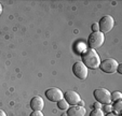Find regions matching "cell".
Returning <instances> with one entry per match:
<instances>
[{"mask_svg": "<svg viewBox=\"0 0 122 116\" xmlns=\"http://www.w3.org/2000/svg\"><path fill=\"white\" fill-rule=\"evenodd\" d=\"M82 62L86 68L95 70L101 65V59L96 51L89 48V50H85V52L82 54Z\"/></svg>", "mask_w": 122, "mask_h": 116, "instance_id": "cell-1", "label": "cell"}, {"mask_svg": "<svg viewBox=\"0 0 122 116\" xmlns=\"http://www.w3.org/2000/svg\"><path fill=\"white\" fill-rule=\"evenodd\" d=\"M105 42V34L102 33L101 31L92 32L89 37V46L92 50L95 48H99Z\"/></svg>", "mask_w": 122, "mask_h": 116, "instance_id": "cell-2", "label": "cell"}, {"mask_svg": "<svg viewBox=\"0 0 122 116\" xmlns=\"http://www.w3.org/2000/svg\"><path fill=\"white\" fill-rule=\"evenodd\" d=\"M94 97L101 104H110L111 93L106 88H97L94 90Z\"/></svg>", "mask_w": 122, "mask_h": 116, "instance_id": "cell-3", "label": "cell"}, {"mask_svg": "<svg viewBox=\"0 0 122 116\" xmlns=\"http://www.w3.org/2000/svg\"><path fill=\"white\" fill-rule=\"evenodd\" d=\"M98 26H99V30H101L102 33H106V32H109L113 28L115 21H113V18L110 15H105L101 18Z\"/></svg>", "mask_w": 122, "mask_h": 116, "instance_id": "cell-4", "label": "cell"}, {"mask_svg": "<svg viewBox=\"0 0 122 116\" xmlns=\"http://www.w3.org/2000/svg\"><path fill=\"white\" fill-rule=\"evenodd\" d=\"M118 62L116 59H112V58H107L105 59L103 62H101L99 65V68L102 69V71L105 73H113L115 71H117L118 68Z\"/></svg>", "mask_w": 122, "mask_h": 116, "instance_id": "cell-5", "label": "cell"}, {"mask_svg": "<svg viewBox=\"0 0 122 116\" xmlns=\"http://www.w3.org/2000/svg\"><path fill=\"white\" fill-rule=\"evenodd\" d=\"M46 99H49L52 102H58V101L64 99V93H62V90L60 88L52 87V88H49L46 91Z\"/></svg>", "mask_w": 122, "mask_h": 116, "instance_id": "cell-6", "label": "cell"}, {"mask_svg": "<svg viewBox=\"0 0 122 116\" xmlns=\"http://www.w3.org/2000/svg\"><path fill=\"white\" fill-rule=\"evenodd\" d=\"M72 72H74L75 76L80 79V80H85L88 77V68L81 61L76 62L72 66Z\"/></svg>", "mask_w": 122, "mask_h": 116, "instance_id": "cell-7", "label": "cell"}, {"mask_svg": "<svg viewBox=\"0 0 122 116\" xmlns=\"http://www.w3.org/2000/svg\"><path fill=\"white\" fill-rule=\"evenodd\" d=\"M64 99L66 100V102L68 104H71V105H77L81 100L79 93H77L74 90H67L64 95Z\"/></svg>", "mask_w": 122, "mask_h": 116, "instance_id": "cell-8", "label": "cell"}, {"mask_svg": "<svg viewBox=\"0 0 122 116\" xmlns=\"http://www.w3.org/2000/svg\"><path fill=\"white\" fill-rule=\"evenodd\" d=\"M85 109L80 105H72L67 110V116H84Z\"/></svg>", "mask_w": 122, "mask_h": 116, "instance_id": "cell-9", "label": "cell"}, {"mask_svg": "<svg viewBox=\"0 0 122 116\" xmlns=\"http://www.w3.org/2000/svg\"><path fill=\"white\" fill-rule=\"evenodd\" d=\"M30 107L32 109V111H41L44 107V101L41 97L36 96L31 99L30 101Z\"/></svg>", "mask_w": 122, "mask_h": 116, "instance_id": "cell-10", "label": "cell"}, {"mask_svg": "<svg viewBox=\"0 0 122 116\" xmlns=\"http://www.w3.org/2000/svg\"><path fill=\"white\" fill-rule=\"evenodd\" d=\"M112 111L115 112L113 114H116V115H118V116L121 114V111H122V100H121V99H120V100H118V101H116V102L113 103Z\"/></svg>", "mask_w": 122, "mask_h": 116, "instance_id": "cell-11", "label": "cell"}, {"mask_svg": "<svg viewBox=\"0 0 122 116\" xmlns=\"http://www.w3.org/2000/svg\"><path fill=\"white\" fill-rule=\"evenodd\" d=\"M120 99H122V93L120 91H113L111 93V101L116 102V101L120 100Z\"/></svg>", "mask_w": 122, "mask_h": 116, "instance_id": "cell-12", "label": "cell"}, {"mask_svg": "<svg viewBox=\"0 0 122 116\" xmlns=\"http://www.w3.org/2000/svg\"><path fill=\"white\" fill-rule=\"evenodd\" d=\"M57 105H58V109H61V110H67L69 107V104L66 102V100L65 99H63V100H61V101H58L57 102Z\"/></svg>", "mask_w": 122, "mask_h": 116, "instance_id": "cell-13", "label": "cell"}, {"mask_svg": "<svg viewBox=\"0 0 122 116\" xmlns=\"http://www.w3.org/2000/svg\"><path fill=\"white\" fill-rule=\"evenodd\" d=\"M90 116H105V115H104V112L101 109H94L91 112Z\"/></svg>", "mask_w": 122, "mask_h": 116, "instance_id": "cell-14", "label": "cell"}, {"mask_svg": "<svg viewBox=\"0 0 122 116\" xmlns=\"http://www.w3.org/2000/svg\"><path fill=\"white\" fill-rule=\"evenodd\" d=\"M30 116H44V115L41 113V111H34L30 114Z\"/></svg>", "mask_w": 122, "mask_h": 116, "instance_id": "cell-15", "label": "cell"}, {"mask_svg": "<svg viewBox=\"0 0 122 116\" xmlns=\"http://www.w3.org/2000/svg\"><path fill=\"white\" fill-rule=\"evenodd\" d=\"M92 30H93V32L99 31V26H98V24H93V25H92Z\"/></svg>", "mask_w": 122, "mask_h": 116, "instance_id": "cell-16", "label": "cell"}, {"mask_svg": "<svg viewBox=\"0 0 122 116\" xmlns=\"http://www.w3.org/2000/svg\"><path fill=\"white\" fill-rule=\"evenodd\" d=\"M105 111H106L107 113H111V111H112V107H111L110 104H106V107H105Z\"/></svg>", "mask_w": 122, "mask_h": 116, "instance_id": "cell-17", "label": "cell"}, {"mask_svg": "<svg viewBox=\"0 0 122 116\" xmlns=\"http://www.w3.org/2000/svg\"><path fill=\"white\" fill-rule=\"evenodd\" d=\"M117 71H118V73H120V74H122V66H121V65H118Z\"/></svg>", "mask_w": 122, "mask_h": 116, "instance_id": "cell-18", "label": "cell"}, {"mask_svg": "<svg viewBox=\"0 0 122 116\" xmlns=\"http://www.w3.org/2000/svg\"><path fill=\"white\" fill-rule=\"evenodd\" d=\"M94 107H95V109H101V103H99V102H95L94 103Z\"/></svg>", "mask_w": 122, "mask_h": 116, "instance_id": "cell-19", "label": "cell"}, {"mask_svg": "<svg viewBox=\"0 0 122 116\" xmlns=\"http://www.w3.org/2000/svg\"><path fill=\"white\" fill-rule=\"evenodd\" d=\"M0 116H7V114L5 113V111H2V110H0Z\"/></svg>", "mask_w": 122, "mask_h": 116, "instance_id": "cell-20", "label": "cell"}, {"mask_svg": "<svg viewBox=\"0 0 122 116\" xmlns=\"http://www.w3.org/2000/svg\"><path fill=\"white\" fill-rule=\"evenodd\" d=\"M106 116H118V115H116V114H113V113H108Z\"/></svg>", "mask_w": 122, "mask_h": 116, "instance_id": "cell-21", "label": "cell"}, {"mask_svg": "<svg viewBox=\"0 0 122 116\" xmlns=\"http://www.w3.org/2000/svg\"><path fill=\"white\" fill-rule=\"evenodd\" d=\"M79 103H80V107H83V105H84V102H83L82 100H80V102Z\"/></svg>", "mask_w": 122, "mask_h": 116, "instance_id": "cell-22", "label": "cell"}, {"mask_svg": "<svg viewBox=\"0 0 122 116\" xmlns=\"http://www.w3.org/2000/svg\"><path fill=\"white\" fill-rule=\"evenodd\" d=\"M1 13H2V5H0V14H1Z\"/></svg>", "mask_w": 122, "mask_h": 116, "instance_id": "cell-23", "label": "cell"}]
</instances>
